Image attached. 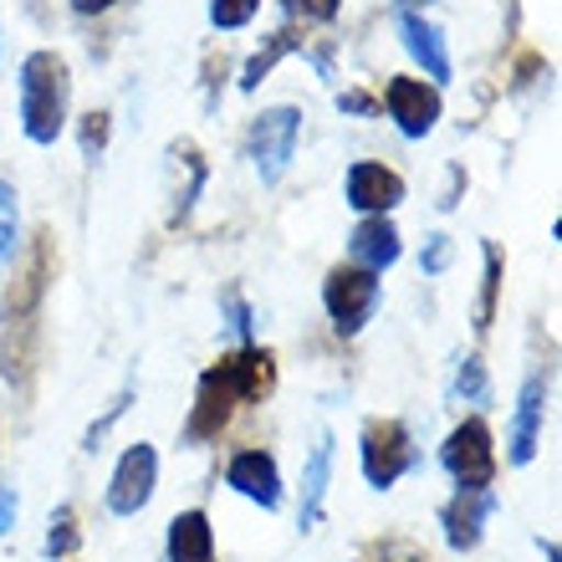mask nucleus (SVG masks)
<instances>
[{
  "label": "nucleus",
  "instance_id": "nucleus-21",
  "mask_svg": "<svg viewBox=\"0 0 562 562\" xmlns=\"http://www.w3.org/2000/svg\"><path fill=\"white\" fill-rule=\"evenodd\" d=\"M77 548H82L77 512H72V506H57V512H52V521H46V558L61 562V558H72Z\"/></svg>",
  "mask_w": 562,
  "mask_h": 562
},
{
  "label": "nucleus",
  "instance_id": "nucleus-30",
  "mask_svg": "<svg viewBox=\"0 0 562 562\" xmlns=\"http://www.w3.org/2000/svg\"><path fill=\"white\" fill-rule=\"evenodd\" d=\"M338 108H342V113H353V119H379V113H384V108H379V98H373V92H363V88L338 92Z\"/></svg>",
  "mask_w": 562,
  "mask_h": 562
},
{
  "label": "nucleus",
  "instance_id": "nucleus-18",
  "mask_svg": "<svg viewBox=\"0 0 562 562\" xmlns=\"http://www.w3.org/2000/svg\"><path fill=\"white\" fill-rule=\"evenodd\" d=\"M164 552L169 562H215V527H210V512L190 506L169 521V537H164Z\"/></svg>",
  "mask_w": 562,
  "mask_h": 562
},
{
  "label": "nucleus",
  "instance_id": "nucleus-17",
  "mask_svg": "<svg viewBox=\"0 0 562 562\" xmlns=\"http://www.w3.org/2000/svg\"><path fill=\"white\" fill-rule=\"evenodd\" d=\"M327 481H333V435H317L307 456V471H302V506H296V527L312 532L323 521V506H327Z\"/></svg>",
  "mask_w": 562,
  "mask_h": 562
},
{
  "label": "nucleus",
  "instance_id": "nucleus-7",
  "mask_svg": "<svg viewBox=\"0 0 562 562\" xmlns=\"http://www.w3.org/2000/svg\"><path fill=\"white\" fill-rule=\"evenodd\" d=\"M379 108L394 119V128H400L404 138H429V134H435V123L445 119L440 88H435V82H425V77H389Z\"/></svg>",
  "mask_w": 562,
  "mask_h": 562
},
{
  "label": "nucleus",
  "instance_id": "nucleus-3",
  "mask_svg": "<svg viewBox=\"0 0 562 562\" xmlns=\"http://www.w3.org/2000/svg\"><path fill=\"white\" fill-rule=\"evenodd\" d=\"M415 460H419V450L404 419H369L363 425V435H358V465H363V481L373 491H389L400 475H409Z\"/></svg>",
  "mask_w": 562,
  "mask_h": 562
},
{
  "label": "nucleus",
  "instance_id": "nucleus-19",
  "mask_svg": "<svg viewBox=\"0 0 562 562\" xmlns=\"http://www.w3.org/2000/svg\"><path fill=\"white\" fill-rule=\"evenodd\" d=\"M296 46H302V36H296L292 26L271 31V36H267V46H261V52H256V57L246 61V67H240V92H256V88H261V82H267V77H271V67H277L281 57H292Z\"/></svg>",
  "mask_w": 562,
  "mask_h": 562
},
{
  "label": "nucleus",
  "instance_id": "nucleus-33",
  "mask_svg": "<svg viewBox=\"0 0 562 562\" xmlns=\"http://www.w3.org/2000/svg\"><path fill=\"white\" fill-rule=\"evenodd\" d=\"M67 5H72L77 15H103V11H113L119 0H67Z\"/></svg>",
  "mask_w": 562,
  "mask_h": 562
},
{
  "label": "nucleus",
  "instance_id": "nucleus-13",
  "mask_svg": "<svg viewBox=\"0 0 562 562\" xmlns=\"http://www.w3.org/2000/svg\"><path fill=\"white\" fill-rule=\"evenodd\" d=\"M400 42H404V52L415 57V67H425V82H435V88H445L450 82V52H445V36H440V26L435 21H425L419 11H409V5H400Z\"/></svg>",
  "mask_w": 562,
  "mask_h": 562
},
{
  "label": "nucleus",
  "instance_id": "nucleus-26",
  "mask_svg": "<svg viewBox=\"0 0 562 562\" xmlns=\"http://www.w3.org/2000/svg\"><path fill=\"white\" fill-rule=\"evenodd\" d=\"M369 552L379 562H429V552L419 548V542H409V537H379Z\"/></svg>",
  "mask_w": 562,
  "mask_h": 562
},
{
  "label": "nucleus",
  "instance_id": "nucleus-14",
  "mask_svg": "<svg viewBox=\"0 0 562 562\" xmlns=\"http://www.w3.org/2000/svg\"><path fill=\"white\" fill-rule=\"evenodd\" d=\"M542 415H548V384L542 379H527L517 394V415H512V435H506V460L512 465H532L537 460V445H542Z\"/></svg>",
  "mask_w": 562,
  "mask_h": 562
},
{
  "label": "nucleus",
  "instance_id": "nucleus-20",
  "mask_svg": "<svg viewBox=\"0 0 562 562\" xmlns=\"http://www.w3.org/2000/svg\"><path fill=\"white\" fill-rule=\"evenodd\" d=\"M481 261H486V271H481V296H475V333H491L496 296H502V251L491 240H481Z\"/></svg>",
  "mask_w": 562,
  "mask_h": 562
},
{
  "label": "nucleus",
  "instance_id": "nucleus-8",
  "mask_svg": "<svg viewBox=\"0 0 562 562\" xmlns=\"http://www.w3.org/2000/svg\"><path fill=\"white\" fill-rule=\"evenodd\" d=\"M154 486H159V450L148 440L128 445L119 465H113V481H108V512L113 517H138L154 502Z\"/></svg>",
  "mask_w": 562,
  "mask_h": 562
},
{
  "label": "nucleus",
  "instance_id": "nucleus-2",
  "mask_svg": "<svg viewBox=\"0 0 562 562\" xmlns=\"http://www.w3.org/2000/svg\"><path fill=\"white\" fill-rule=\"evenodd\" d=\"M67 108H72V72L57 52H31L21 61V134L31 144L52 148L67 128Z\"/></svg>",
  "mask_w": 562,
  "mask_h": 562
},
{
  "label": "nucleus",
  "instance_id": "nucleus-25",
  "mask_svg": "<svg viewBox=\"0 0 562 562\" xmlns=\"http://www.w3.org/2000/svg\"><path fill=\"white\" fill-rule=\"evenodd\" d=\"M128 404H134V384H128V389H123V394H119V400L108 404V415H103V419H92V425H88V435H82V450H103L108 429H113L123 415H128Z\"/></svg>",
  "mask_w": 562,
  "mask_h": 562
},
{
  "label": "nucleus",
  "instance_id": "nucleus-23",
  "mask_svg": "<svg viewBox=\"0 0 562 562\" xmlns=\"http://www.w3.org/2000/svg\"><path fill=\"white\" fill-rule=\"evenodd\" d=\"M15 240H21V205H15V190L0 179V271L15 261Z\"/></svg>",
  "mask_w": 562,
  "mask_h": 562
},
{
  "label": "nucleus",
  "instance_id": "nucleus-27",
  "mask_svg": "<svg viewBox=\"0 0 562 562\" xmlns=\"http://www.w3.org/2000/svg\"><path fill=\"white\" fill-rule=\"evenodd\" d=\"M108 128H113V119L92 108L88 119H82V159H98V154H103V148H108Z\"/></svg>",
  "mask_w": 562,
  "mask_h": 562
},
{
  "label": "nucleus",
  "instance_id": "nucleus-31",
  "mask_svg": "<svg viewBox=\"0 0 562 562\" xmlns=\"http://www.w3.org/2000/svg\"><path fill=\"white\" fill-rule=\"evenodd\" d=\"M225 307H231V317H236V323H231V327H236V333H240V342H256V323H251V307H246V302H240L236 292L225 296Z\"/></svg>",
  "mask_w": 562,
  "mask_h": 562
},
{
  "label": "nucleus",
  "instance_id": "nucleus-11",
  "mask_svg": "<svg viewBox=\"0 0 562 562\" xmlns=\"http://www.w3.org/2000/svg\"><path fill=\"white\" fill-rule=\"evenodd\" d=\"M225 486L246 496V502H256L261 512H277L281 496H286L281 491V465L271 450H236L231 465H225Z\"/></svg>",
  "mask_w": 562,
  "mask_h": 562
},
{
  "label": "nucleus",
  "instance_id": "nucleus-28",
  "mask_svg": "<svg viewBox=\"0 0 562 562\" xmlns=\"http://www.w3.org/2000/svg\"><path fill=\"white\" fill-rule=\"evenodd\" d=\"M450 256H456V240H450V236H429L425 240V256H419V267H425L429 277H440V271L450 267Z\"/></svg>",
  "mask_w": 562,
  "mask_h": 562
},
{
  "label": "nucleus",
  "instance_id": "nucleus-29",
  "mask_svg": "<svg viewBox=\"0 0 562 562\" xmlns=\"http://www.w3.org/2000/svg\"><path fill=\"white\" fill-rule=\"evenodd\" d=\"M286 11L292 15H302V21H338V11H342V0H286Z\"/></svg>",
  "mask_w": 562,
  "mask_h": 562
},
{
  "label": "nucleus",
  "instance_id": "nucleus-22",
  "mask_svg": "<svg viewBox=\"0 0 562 562\" xmlns=\"http://www.w3.org/2000/svg\"><path fill=\"white\" fill-rule=\"evenodd\" d=\"M450 394L465 404H486L491 394V379H486V363H481V353H465L456 363V379H450Z\"/></svg>",
  "mask_w": 562,
  "mask_h": 562
},
{
  "label": "nucleus",
  "instance_id": "nucleus-32",
  "mask_svg": "<svg viewBox=\"0 0 562 562\" xmlns=\"http://www.w3.org/2000/svg\"><path fill=\"white\" fill-rule=\"evenodd\" d=\"M15 512H21V502H15V491L11 486H0V537L15 527Z\"/></svg>",
  "mask_w": 562,
  "mask_h": 562
},
{
  "label": "nucleus",
  "instance_id": "nucleus-10",
  "mask_svg": "<svg viewBox=\"0 0 562 562\" xmlns=\"http://www.w3.org/2000/svg\"><path fill=\"white\" fill-rule=\"evenodd\" d=\"M342 200H348L358 215H389V210H400V200H404V175L389 169V164L358 159V164H348V175H342Z\"/></svg>",
  "mask_w": 562,
  "mask_h": 562
},
{
  "label": "nucleus",
  "instance_id": "nucleus-24",
  "mask_svg": "<svg viewBox=\"0 0 562 562\" xmlns=\"http://www.w3.org/2000/svg\"><path fill=\"white\" fill-rule=\"evenodd\" d=\"M256 11H261V0H210V26L215 31H240L251 26Z\"/></svg>",
  "mask_w": 562,
  "mask_h": 562
},
{
  "label": "nucleus",
  "instance_id": "nucleus-4",
  "mask_svg": "<svg viewBox=\"0 0 562 562\" xmlns=\"http://www.w3.org/2000/svg\"><path fill=\"white\" fill-rule=\"evenodd\" d=\"M440 465L460 491H486L491 481H496V440H491L486 419L481 415L460 419L440 445Z\"/></svg>",
  "mask_w": 562,
  "mask_h": 562
},
{
  "label": "nucleus",
  "instance_id": "nucleus-6",
  "mask_svg": "<svg viewBox=\"0 0 562 562\" xmlns=\"http://www.w3.org/2000/svg\"><path fill=\"white\" fill-rule=\"evenodd\" d=\"M296 138H302V113L296 108H267L261 119L251 123V164L261 184H281V175L292 169V154H296Z\"/></svg>",
  "mask_w": 562,
  "mask_h": 562
},
{
  "label": "nucleus",
  "instance_id": "nucleus-34",
  "mask_svg": "<svg viewBox=\"0 0 562 562\" xmlns=\"http://www.w3.org/2000/svg\"><path fill=\"white\" fill-rule=\"evenodd\" d=\"M537 548L548 552V562H562V558H558V542H548V537H542V542H537Z\"/></svg>",
  "mask_w": 562,
  "mask_h": 562
},
{
  "label": "nucleus",
  "instance_id": "nucleus-5",
  "mask_svg": "<svg viewBox=\"0 0 562 562\" xmlns=\"http://www.w3.org/2000/svg\"><path fill=\"white\" fill-rule=\"evenodd\" d=\"M323 307H327V323H333L338 338H358L363 323L373 317V307H379V271L333 267L323 281Z\"/></svg>",
  "mask_w": 562,
  "mask_h": 562
},
{
  "label": "nucleus",
  "instance_id": "nucleus-16",
  "mask_svg": "<svg viewBox=\"0 0 562 562\" xmlns=\"http://www.w3.org/2000/svg\"><path fill=\"white\" fill-rule=\"evenodd\" d=\"M348 256H353V267H363V271H389L404 256V240L389 215H363V221L353 225V236H348Z\"/></svg>",
  "mask_w": 562,
  "mask_h": 562
},
{
  "label": "nucleus",
  "instance_id": "nucleus-1",
  "mask_svg": "<svg viewBox=\"0 0 562 562\" xmlns=\"http://www.w3.org/2000/svg\"><path fill=\"white\" fill-rule=\"evenodd\" d=\"M52 271H57L52 231H36L31 246L21 251V261H15V281H11V296H5L0 358H5V379L15 389H26L31 369H36V327H42V302H46V286H52Z\"/></svg>",
  "mask_w": 562,
  "mask_h": 562
},
{
  "label": "nucleus",
  "instance_id": "nucleus-9",
  "mask_svg": "<svg viewBox=\"0 0 562 562\" xmlns=\"http://www.w3.org/2000/svg\"><path fill=\"white\" fill-rule=\"evenodd\" d=\"M210 369L236 394V404H261V400H271V389H277V358H271L267 348H256V342H240L236 353H225L221 363H210Z\"/></svg>",
  "mask_w": 562,
  "mask_h": 562
},
{
  "label": "nucleus",
  "instance_id": "nucleus-12",
  "mask_svg": "<svg viewBox=\"0 0 562 562\" xmlns=\"http://www.w3.org/2000/svg\"><path fill=\"white\" fill-rule=\"evenodd\" d=\"M491 512H496V496H491V486L486 491H456V496L440 506V527H445V542H450V552H475V548H481Z\"/></svg>",
  "mask_w": 562,
  "mask_h": 562
},
{
  "label": "nucleus",
  "instance_id": "nucleus-15",
  "mask_svg": "<svg viewBox=\"0 0 562 562\" xmlns=\"http://www.w3.org/2000/svg\"><path fill=\"white\" fill-rule=\"evenodd\" d=\"M236 415V394L215 379V369L200 373V394H194V409L184 419V445H205V440H221V429L231 425Z\"/></svg>",
  "mask_w": 562,
  "mask_h": 562
}]
</instances>
